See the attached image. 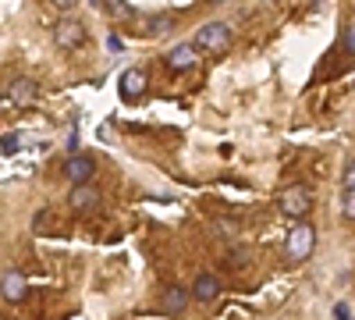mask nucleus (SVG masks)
Here are the masks:
<instances>
[{
	"label": "nucleus",
	"instance_id": "4be33fe9",
	"mask_svg": "<svg viewBox=\"0 0 355 320\" xmlns=\"http://www.w3.org/2000/svg\"><path fill=\"white\" fill-rule=\"evenodd\" d=\"M107 47H110V50H121L125 43H121V36H114V33H110V36H107Z\"/></svg>",
	"mask_w": 355,
	"mask_h": 320
},
{
	"label": "nucleus",
	"instance_id": "f03ea898",
	"mask_svg": "<svg viewBox=\"0 0 355 320\" xmlns=\"http://www.w3.org/2000/svg\"><path fill=\"white\" fill-rule=\"evenodd\" d=\"M277 203H281V214H284V217L302 221V217L313 210V189H309V185H288V189H281Z\"/></svg>",
	"mask_w": 355,
	"mask_h": 320
},
{
	"label": "nucleus",
	"instance_id": "ddd939ff",
	"mask_svg": "<svg viewBox=\"0 0 355 320\" xmlns=\"http://www.w3.org/2000/svg\"><path fill=\"white\" fill-rule=\"evenodd\" d=\"M167 28H174V18L171 15H153L150 25H146V33H150V36H164Z\"/></svg>",
	"mask_w": 355,
	"mask_h": 320
},
{
	"label": "nucleus",
	"instance_id": "f3484780",
	"mask_svg": "<svg viewBox=\"0 0 355 320\" xmlns=\"http://www.w3.org/2000/svg\"><path fill=\"white\" fill-rule=\"evenodd\" d=\"M18 150H21V135H18V132L4 135V142H0V153H18Z\"/></svg>",
	"mask_w": 355,
	"mask_h": 320
},
{
	"label": "nucleus",
	"instance_id": "6e6552de",
	"mask_svg": "<svg viewBox=\"0 0 355 320\" xmlns=\"http://www.w3.org/2000/svg\"><path fill=\"white\" fill-rule=\"evenodd\" d=\"M196 61H199L196 43H178V47L167 53V68H171V71H189Z\"/></svg>",
	"mask_w": 355,
	"mask_h": 320
},
{
	"label": "nucleus",
	"instance_id": "9d476101",
	"mask_svg": "<svg viewBox=\"0 0 355 320\" xmlns=\"http://www.w3.org/2000/svg\"><path fill=\"white\" fill-rule=\"evenodd\" d=\"M217 296H220V278H217V274H199L196 285H192V299H199V303H214Z\"/></svg>",
	"mask_w": 355,
	"mask_h": 320
},
{
	"label": "nucleus",
	"instance_id": "6ab92c4d",
	"mask_svg": "<svg viewBox=\"0 0 355 320\" xmlns=\"http://www.w3.org/2000/svg\"><path fill=\"white\" fill-rule=\"evenodd\" d=\"M341 185H345V189H355V160L345 167V174H341Z\"/></svg>",
	"mask_w": 355,
	"mask_h": 320
},
{
	"label": "nucleus",
	"instance_id": "39448f33",
	"mask_svg": "<svg viewBox=\"0 0 355 320\" xmlns=\"http://www.w3.org/2000/svg\"><path fill=\"white\" fill-rule=\"evenodd\" d=\"M100 189L93 185V182H89V185H75L71 189V196H68V203H71V210L75 214H96L100 210Z\"/></svg>",
	"mask_w": 355,
	"mask_h": 320
},
{
	"label": "nucleus",
	"instance_id": "5701e85b",
	"mask_svg": "<svg viewBox=\"0 0 355 320\" xmlns=\"http://www.w3.org/2000/svg\"><path fill=\"white\" fill-rule=\"evenodd\" d=\"M0 96H4V90H0Z\"/></svg>",
	"mask_w": 355,
	"mask_h": 320
},
{
	"label": "nucleus",
	"instance_id": "0eeeda50",
	"mask_svg": "<svg viewBox=\"0 0 355 320\" xmlns=\"http://www.w3.org/2000/svg\"><path fill=\"white\" fill-rule=\"evenodd\" d=\"M0 296L8 303H21L28 296V278L21 271H4L0 274Z\"/></svg>",
	"mask_w": 355,
	"mask_h": 320
},
{
	"label": "nucleus",
	"instance_id": "aec40b11",
	"mask_svg": "<svg viewBox=\"0 0 355 320\" xmlns=\"http://www.w3.org/2000/svg\"><path fill=\"white\" fill-rule=\"evenodd\" d=\"M331 317H334V320H352V310H348V306H345V303H338V306H334V313H331Z\"/></svg>",
	"mask_w": 355,
	"mask_h": 320
},
{
	"label": "nucleus",
	"instance_id": "f257e3e1",
	"mask_svg": "<svg viewBox=\"0 0 355 320\" xmlns=\"http://www.w3.org/2000/svg\"><path fill=\"white\" fill-rule=\"evenodd\" d=\"M316 249V228L313 224H291L288 239H284V256L288 264H306Z\"/></svg>",
	"mask_w": 355,
	"mask_h": 320
},
{
	"label": "nucleus",
	"instance_id": "4468645a",
	"mask_svg": "<svg viewBox=\"0 0 355 320\" xmlns=\"http://www.w3.org/2000/svg\"><path fill=\"white\" fill-rule=\"evenodd\" d=\"M249 249H231L227 256H224V267H231V271H239V267H249Z\"/></svg>",
	"mask_w": 355,
	"mask_h": 320
},
{
	"label": "nucleus",
	"instance_id": "a211bd4d",
	"mask_svg": "<svg viewBox=\"0 0 355 320\" xmlns=\"http://www.w3.org/2000/svg\"><path fill=\"white\" fill-rule=\"evenodd\" d=\"M341 43H345V50H348V53H355V18L345 25V36H341Z\"/></svg>",
	"mask_w": 355,
	"mask_h": 320
},
{
	"label": "nucleus",
	"instance_id": "423d86ee",
	"mask_svg": "<svg viewBox=\"0 0 355 320\" xmlns=\"http://www.w3.org/2000/svg\"><path fill=\"white\" fill-rule=\"evenodd\" d=\"M53 40H57V47H61V50H75V47H82V40H85V25H82V22H75V18L57 22Z\"/></svg>",
	"mask_w": 355,
	"mask_h": 320
},
{
	"label": "nucleus",
	"instance_id": "dca6fc26",
	"mask_svg": "<svg viewBox=\"0 0 355 320\" xmlns=\"http://www.w3.org/2000/svg\"><path fill=\"white\" fill-rule=\"evenodd\" d=\"M341 214H345L348 221H355V189H345V196H341Z\"/></svg>",
	"mask_w": 355,
	"mask_h": 320
},
{
	"label": "nucleus",
	"instance_id": "20e7f679",
	"mask_svg": "<svg viewBox=\"0 0 355 320\" xmlns=\"http://www.w3.org/2000/svg\"><path fill=\"white\" fill-rule=\"evenodd\" d=\"M93 174H96V160L89 153H71L64 160V178L71 185H89V182H93Z\"/></svg>",
	"mask_w": 355,
	"mask_h": 320
},
{
	"label": "nucleus",
	"instance_id": "412c9836",
	"mask_svg": "<svg viewBox=\"0 0 355 320\" xmlns=\"http://www.w3.org/2000/svg\"><path fill=\"white\" fill-rule=\"evenodd\" d=\"M50 4H53L57 11H71V8L78 4V0H50Z\"/></svg>",
	"mask_w": 355,
	"mask_h": 320
},
{
	"label": "nucleus",
	"instance_id": "7ed1b4c3",
	"mask_svg": "<svg viewBox=\"0 0 355 320\" xmlns=\"http://www.w3.org/2000/svg\"><path fill=\"white\" fill-rule=\"evenodd\" d=\"M227 47H231V28H227L224 22H210V25H202V28H199L196 50L220 57V53H227Z\"/></svg>",
	"mask_w": 355,
	"mask_h": 320
},
{
	"label": "nucleus",
	"instance_id": "1a4fd4ad",
	"mask_svg": "<svg viewBox=\"0 0 355 320\" xmlns=\"http://www.w3.org/2000/svg\"><path fill=\"white\" fill-rule=\"evenodd\" d=\"M117 90H121L125 100H139V96L146 93V71H142V68H128V71L121 75V82H117Z\"/></svg>",
	"mask_w": 355,
	"mask_h": 320
},
{
	"label": "nucleus",
	"instance_id": "9b49d317",
	"mask_svg": "<svg viewBox=\"0 0 355 320\" xmlns=\"http://www.w3.org/2000/svg\"><path fill=\"white\" fill-rule=\"evenodd\" d=\"M8 96H11V103H18V107L33 103V100H36V82H33V78H15V82H8Z\"/></svg>",
	"mask_w": 355,
	"mask_h": 320
},
{
	"label": "nucleus",
	"instance_id": "f8f14e48",
	"mask_svg": "<svg viewBox=\"0 0 355 320\" xmlns=\"http://www.w3.org/2000/svg\"><path fill=\"white\" fill-rule=\"evenodd\" d=\"M185 306H189V292H185V288H178V285H171L167 292H164V310L182 313Z\"/></svg>",
	"mask_w": 355,
	"mask_h": 320
},
{
	"label": "nucleus",
	"instance_id": "2eb2a0df",
	"mask_svg": "<svg viewBox=\"0 0 355 320\" xmlns=\"http://www.w3.org/2000/svg\"><path fill=\"white\" fill-rule=\"evenodd\" d=\"M93 4H100V8H107V11H114V15H121V18L132 15V8L125 4V0H93Z\"/></svg>",
	"mask_w": 355,
	"mask_h": 320
}]
</instances>
